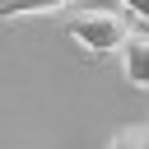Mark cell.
<instances>
[{
  "mask_svg": "<svg viewBox=\"0 0 149 149\" xmlns=\"http://www.w3.org/2000/svg\"><path fill=\"white\" fill-rule=\"evenodd\" d=\"M70 37H74L88 56H112V51H121V42L130 37V28H126V19L112 14V9H79V14H70Z\"/></svg>",
  "mask_w": 149,
  "mask_h": 149,
  "instance_id": "obj_1",
  "label": "cell"
},
{
  "mask_svg": "<svg viewBox=\"0 0 149 149\" xmlns=\"http://www.w3.org/2000/svg\"><path fill=\"white\" fill-rule=\"evenodd\" d=\"M116 56H121V74L135 88H149V33H130Z\"/></svg>",
  "mask_w": 149,
  "mask_h": 149,
  "instance_id": "obj_2",
  "label": "cell"
},
{
  "mask_svg": "<svg viewBox=\"0 0 149 149\" xmlns=\"http://www.w3.org/2000/svg\"><path fill=\"white\" fill-rule=\"evenodd\" d=\"M74 0H0V19H33V14H61Z\"/></svg>",
  "mask_w": 149,
  "mask_h": 149,
  "instance_id": "obj_3",
  "label": "cell"
},
{
  "mask_svg": "<svg viewBox=\"0 0 149 149\" xmlns=\"http://www.w3.org/2000/svg\"><path fill=\"white\" fill-rule=\"evenodd\" d=\"M107 149H149V126H126V130H116Z\"/></svg>",
  "mask_w": 149,
  "mask_h": 149,
  "instance_id": "obj_4",
  "label": "cell"
},
{
  "mask_svg": "<svg viewBox=\"0 0 149 149\" xmlns=\"http://www.w3.org/2000/svg\"><path fill=\"white\" fill-rule=\"evenodd\" d=\"M116 5H121V9H130L135 19H144V23H149V0H116Z\"/></svg>",
  "mask_w": 149,
  "mask_h": 149,
  "instance_id": "obj_5",
  "label": "cell"
}]
</instances>
